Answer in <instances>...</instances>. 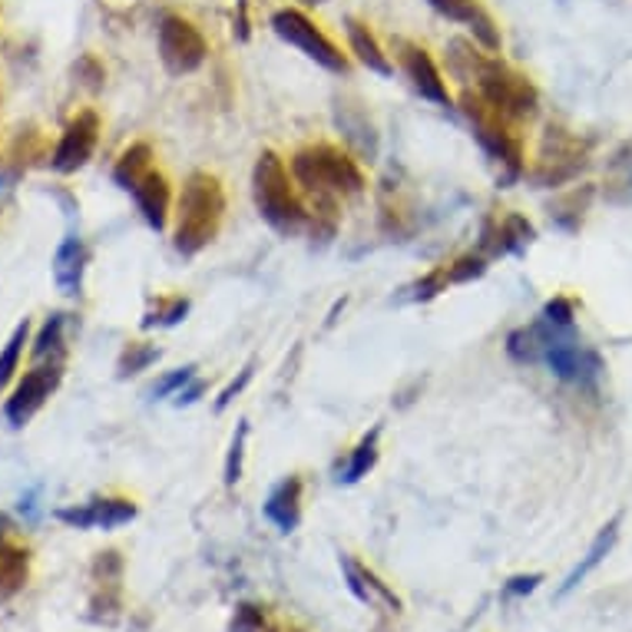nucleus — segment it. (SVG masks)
I'll return each instance as SVG.
<instances>
[{
    "instance_id": "nucleus-24",
    "label": "nucleus",
    "mask_w": 632,
    "mask_h": 632,
    "mask_svg": "<svg viewBox=\"0 0 632 632\" xmlns=\"http://www.w3.org/2000/svg\"><path fill=\"white\" fill-rule=\"evenodd\" d=\"M246 434L249 427L239 424V431H235V441H232V450H228V460H225V484H235L243 478V450H246Z\"/></svg>"
},
{
    "instance_id": "nucleus-29",
    "label": "nucleus",
    "mask_w": 632,
    "mask_h": 632,
    "mask_svg": "<svg viewBox=\"0 0 632 632\" xmlns=\"http://www.w3.org/2000/svg\"><path fill=\"white\" fill-rule=\"evenodd\" d=\"M262 629V616L256 606H243L239 619H235V632H259Z\"/></svg>"
},
{
    "instance_id": "nucleus-28",
    "label": "nucleus",
    "mask_w": 632,
    "mask_h": 632,
    "mask_svg": "<svg viewBox=\"0 0 632 632\" xmlns=\"http://www.w3.org/2000/svg\"><path fill=\"white\" fill-rule=\"evenodd\" d=\"M481 272H484V259L467 256V259H460L447 269V282H467V278H478Z\"/></svg>"
},
{
    "instance_id": "nucleus-17",
    "label": "nucleus",
    "mask_w": 632,
    "mask_h": 632,
    "mask_svg": "<svg viewBox=\"0 0 632 632\" xmlns=\"http://www.w3.org/2000/svg\"><path fill=\"white\" fill-rule=\"evenodd\" d=\"M616 536H619V517H616V520H609V523L599 530V536L593 540V546H590V553H586V560H583V563H580V567L567 577V583H563V590H560L563 596H567V593H573V590H577V586H580V583H583V580H586V577H590V573H593V570H596L606 557H609V549H612Z\"/></svg>"
},
{
    "instance_id": "nucleus-11",
    "label": "nucleus",
    "mask_w": 632,
    "mask_h": 632,
    "mask_svg": "<svg viewBox=\"0 0 632 632\" xmlns=\"http://www.w3.org/2000/svg\"><path fill=\"white\" fill-rule=\"evenodd\" d=\"M401 70L408 73V80L414 84V90L437 103V107H450V90L447 80L441 76L437 63L431 60V53L418 44H401Z\"/></svg>"
},
{
    "instance_id": "nucleus-15",
    "label": "nucleus",
    "mask_w": 632,
    "mask_h": 632,
    "mask_svg": "<svg viewBox=\"0 0 632 632\" xmlns=\"http://www.w3.org/2000/svg\"><path fill=\"white\" fill-rule=\"evenodd\" d=\"M84 269H87V249L76 235H66L60 243L57 256H53V278L60 285L63 295H76L84 282Z\"/></svg>"
},
{
    "instance_id": "nucleus-23",
    "label": "nucleus",
    "mask_w": 632,
    "mask_h": 632,
    "mask_svg": "<svg viewBox=\"0 0 632 632\" xmlns=\"http://www.w3.org/2000/svg\"><path fill=\"white\" fill-rule=\"evenodd\" d=\"M156 358H160V351H156L152 345H146V342H133V345L123 351V358H120V374H136V371L149 368Z\"/></svg>"
},
{
    "instance_id": "nucleus-16",
    "label": "nucleus",
    "mask_w": 632,
    "mask_h": 632,
    "mask_svg": "<svg viewBox=\"0 0 632 632\" xmlns=\"http://www.w3.org/2000/svg\"><path fill=\"white\" fill-rule=\"evenodd\" d=\"M265 517H269L282 533H292V530L298 526V517H301V481H298V478H285V481L269 494Z\"/></svg>"
},
{
    "instance_id": "nucleus-30",
    "label": "nucleus",
    "mask_w": 632,
    "mask_h": 632,
    "mask_svg": "<svg viewBox=\"0 0 632 632\" xmlns=\"http://www.w3.org/2000/svg\"><path fill=\"white\" fill-rule=\"evenodd\" d=\"M536 586H540V577H536V573H530V577H513L510 586H507V593H510V596H523V593H533Z\"/></svg>"
},
{
    "instance_id": "nucleus-10",
    "label": "nucleus",
    "mask_w": 632,
    "mask_h": 632,
    "mask_svg": "<svg viewBox=\"0 0 632 632\" xmlns=\"http://www.w3.org/2000/svg\"><path fill=\"white\" fill-rule=\"evenodd\" d=\"M133 517H136V504L123 497H107V500H90V504L57 510V520L76 530H113L129 523Z\"/></svg>"
},
{
    "instance_id": "nucleus-32",
    "label": "nucleus",
    "mask_w": 632,
    "mask_h": 632,
    "mask_svg": "<svg viewBox=\"0 0 632 632\" xmlns=\"http://www.w3.org/2000/svg\"><path fill=\"white\" fill-rule=\"evenodd\" d=\"M301 4H325V0H301Z\"/></svg>"
},
{
    "instance_id": "nucleus-1",
    "label": "nucleus",
    "mask_w": 632,
    "mask_h": 632,
    "mask_svg": "<svg viewBox=\"0 0 632 632\" xmlns=\"http://www.w3.org/2000/svg\"><path fill=\"white\" fill-rule=\"evenodd\" d=\"M292 179L322 206H332L342 196H358L364 189L361 166L342 146L332 142H314L298 149L292 160Z\"/></svg>"
},
{
    "instance_id": "nucleus-18",
    "label": "nucleus",
    "mask_w": 632,
    "mask_h": 632,
    "mask_svg": "<svg viewBox=\"0 0 632 632\" xmlns=\"http://www.w3.org/2000/svg\"><path fill=\"white\" fill-rule=\"evenodd\" d=\"M348 40H351L355 57H358L368 70H374V73H381V76H387V73H391V63H387V57H384L381 44L374 40V34L368 30V24H361V21H348Z\"/></svg>"
},
{
    "instance_id": "nucleus-9",
    "label": "nucleus",
    "mask_w": 632,
    "mask_h": 632,
    "mask_svg": "<svg viewBox=\"0 0 632 632\" xmlns=\"http://www.w3.org/2000/svg\"><path fill=\"white\" fill-rule=\"evenodd\" d=\"M60 377H63L60 361L37 364L34 371H27V374H24V381L17 384V391L8 398V408H4L8 421H11L14 427H24V424H27V421H30V418L44 408V401L50 398V394L57 391Z\"/></svg>"
},
{
    "instance_id": "nucleus-26",
    "label": "nucleus",
    "mask_w": 632,
    "mask_h": 632,
    "mask_svg": "<svg viewBox=\"0 0 632 632\" xmlns=\"http://www.w3.org/2000/svg\"><path fill=\"white\" fill-rule=\"evenodd\" d=\"M543 319L553 329H570L573 325V301L570 298H553L543 311Z\"/></svg>"
},
{
    "instance_id": "nucleus-27",
    "label": "nucleus",
    "mask_w": 632,
    "mask_h": 632,
    "mask_svg": "<svg viewBox=\"0 0 632 632\" xmlns=\"http://www.w3.org/2000/svg\"><path fill=\"white\" fill-rule=\"evenodd\" d=\"M193 371H196V368H179V371L166 374V377H163L160 384H156V387H152V398H166V394H173V391L179 394V391H183V387H186V384L193 381Z\"/></svg>"
},
{
    "instance_id": "nucleus-21",
    "label": "nucleus",
    "mask_w": 632,
    "mask_h": 632,
    "mask_svg": "<svg viewBox=\"0 0 632 632\" xmlns=\"http://www.w3.org/2000/svg\"><path fill=\"white\" fill-rule=\"evenodd\" d=\"M27 338H30V322L17 325V332L11 335V342H8L4 355H0V391H4V387L11 384V377H14L17 364H21V355H24Z\"/></svg>"
},
{
    "instance_id": "nucleus-12",
    "label": "nucleus",
    "mask_w": 632,
    "mask_h": 632,
    "mask_svg": "<svg viewBox=\"0 0 632 632\" xmlns=\"http://www.w3.org/2000/svg\"><path fill=\"white\" fill-rule=\"evenodd\" d=\"M142 219L160 232L166 228L170 222V212H173V189H170V179L160 173V170H146L133 186H129Z\"/></svg>"
},
{
    "instance_id": "nucleus-6",
    "label": "nucleus",
    "mask_w": 632,
    "mask_h": 632,
    "mask_svg": "<svg viewBox=\"0 0 632 632\" xmlns=\"http://www.w3.org/2000/svg\"><path fill=\"white\" fill-rule=\"evenodd\" d=\"M272 30L285 40V44H292V47H298L305 57H311L314 63H322L325 70H332V73H348V57L314 27L301 11H295V8H282V11H275L272 14Z\"/></svg>"
},
{
    "instance_id": "nucleus-19",
    "label": "nucleus",
    "mask_w": 632,
    "mask_h": 632,
    "mask_svg": "<svg viewBox=\"0 0 632 632\" xmlns=\"http://www.w3.org/2000/svg\"><path fill=\"white\" fill-rule=\"evenodd\" d=\"M146 170H152V149H149L146 142H136V146H129V149L120 156V163H116L113 176H116V183L129 193V186H133Z\"/></svg>"
},
{
    "instance_id": "nucleus-14",
    "label": "nucleus",
    "mask_w": 632,
    "mask_h": 632,
    "mask_svg": "<svg viewBox=\"0 0 632 632\" xmlns=\"http://www.w3.org/2000/svg\"><path fill=\"white\" fill-rule=\"evenodd\" d=\"M30 577V549L21 546L0 523V599H11L27 586Z\"/></svg>"
},
{
    "instance_id": "nucleus-8",
    "label": "nucleus",
    "mask_w": 632,
    "mask_h": 632,
    "mask_svg": "<svg viewBox=\"0 0 632 632\" xmlns=\"http://www.w3.org/2000/svg\"><path fill=\"white\" fill-rule=\"evenodd\" d=\"M97 139H100V116L94 110H84L70 120V126L63 129L60 142H57V152L50 166L57 173H76L90 163V156L97 149Z\"/></svg>"
},
{
    "instance_id": "nucleus-31",
    "label": "nucleus",
    "mask_w": 632,
    "mask_h": 632,
    "mask_svg": "<svg viewBox=\"0 0 632 632\" xmlns=\"http://www.w3.org/2000/svg\"><path fill=\"white\" fill-rule=\"evenodd\" d=\"M249 377H252V371H249V368H246V371H243V377H239V381H235V384H228V387H225V391H222V398H219V408H225V405H228V401H232V398H235V394H239V391H243V387H246V381H249Z\"/></svg>"
},
{
    "instance_id": "nucleus-2",
    "label": "nucleus",
    "mask_w": 632,
    "mask_h": 632,
    "mask_svg": "<svg viewBox=\"0 0 632 632\" xmlns=\"http://www.w3.org/2000/svg\"><path fill=\"white\" fill-rule=\"evenodd\" d=\"M225 215V193L219 176L193 173L176 202V249L183 256L202 252L222 225Z\"/></svg>"
},
{
    "instance_id": "nucleus-13",
    "label": "nucleus",
    "mask_w": 632,
    "mask_h": 632,
    "mask_svg": "<svg viewBox=\"0 0 632 632\" xmlns=\"http://www.w3.org/2000/svg\"><path fill=\"white\" fill-rule=\"evenodd\" d=\"M431 8L437 14H444L447 21H457V24L470 27L473 37H478L487 50H500V30L478 0H431Z\"/></svg>"
},
{
    "instance_id": "nucleus-20",
    "label": "nucleus",
    "mask_w": 632,
    "mask_h": 632,
    "mask_svg": "<svg viewBox=\"0 0 632 632\" xmlns=\"http://www.w3.org/2000/svg\"><path fill=\"white\" fill-rule=\"evenodd\" d=\"M374 460H377V431H371V434L355 447V454H351V460H348V467H345V473H342L338 481H345V484L361 481L364 473L374 467Z\"/></svg>"
},
{
    "instance_id": "nucleus-25",
    "label": "nucleus",
    "mask_w": 632,
    "mask_h": 632,
    "mask_svg": "<svg viewBox=\"0 0 632 632\" xmlns=\"http://www.w3.org/2000/svg\"><path fill=\"white\" fill-rule=\"evenodd\" d=\"M189 311V301L186 298H170L163 308H156L149 319H146V329H152V325H176V322H183V314Z\"/></svg>"
},
{
    "instance_id": "nucleus-22",
    "label": "nucleus",
    "mask_w": 632,
    "mask_h": 632,
    "mask_svg": "<svg viewBox=\"0 0 632 632\" xmlns=\"http://www.w3.org/2000/svg\"><path fill=\"white\" fill-rule=\"evenodd\" d=\"M63 351V314H50V322L40 329L37 345H34V358L37 361H57Z\"/></svg>"
},
{
    "instance_id": "nucleus-7",
    "label": "nucleus",
    "mask_w": 632,
    "mask_h": 632,
    "mask_svg": "<svg viewBox=\"0 0 632 632\" xmlns=\"http://www.w3.org/2000/svg\"><path fill=\"white\" fill-rule=\"evenodd\" d=\"M206 37L199 34V27L179 14H170L160 21V60L173 76L193 73L206 63Z\"/></svg>"
},
{
    "instance_id": "nucleus-5",
    "label": "nucleus",
    "mask_w": 632,
    "mask_h": 632,
    "mask_svg": "<svg viewBox=\"0 0 632 632\" xmlns=\"http://www.w3.org/2000/svg\"><path fill=\"white\" fill-rule=\"evenodd\" d=\"M540 358L553 368V374L570 381V384H593L603 371V361L596 351H590L586 345L567 338L563 332L570 329H553V325H540Z\"/></svg>"
},
{
    "instance_id": "nucleus-3",
    "label": "nucleus",
    "mask_w": 632,
    "mask_h": 632,
    "mask_svg": "<svg viewBox=\"0 0 632 632\" xmlns=\"http://www.w3.org/2000/svg\"><path fill=\"white\" fill-rule=\"evenodd\" d=\"M252 193H256V206L269 225L288 232L298 222H305V202H301L295 179L288 176L278 152L265 149L259 156L256 173H252Z\"/></svg>"
},
{
    "instance_id": "nucleus-4",
    "label": "nucleus",
    "mask_w": 632,
    "mask_h": 632,
    "mask_svg": "<svg viewBox=\"0 0 632 632\" xmlns=\"http://www.w3.org/2000/svg\"><path fill=\"white\" fill-rule=\"evenodd\" d=\"M478 87L481 100L504 120H526L536 113L533 84L500 60H478Z\"/></svg>"
}]
</instances>
